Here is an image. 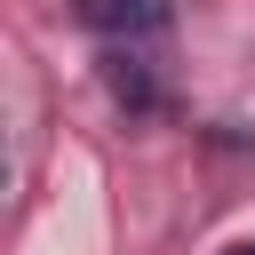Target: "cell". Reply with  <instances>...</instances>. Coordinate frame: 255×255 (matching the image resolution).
Instances as JSON below:
<instances>
[{"label": "cell", "instance_id": "1", "mask_svg": "<svg viewBox=\"0 0 255 255\" xmlns=\"http://www.w3.org/2000/svg\"><path fill=\"white\" fill-rule=\"evenodd\" d=\"M72 16L88 32H104V40H143V32H159L175 16V0H72Z\"/></svg>", "mask_w": 255, "mask_h": 255}]
</instances>
